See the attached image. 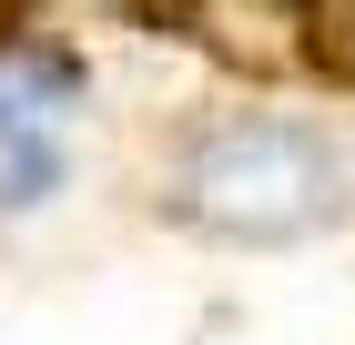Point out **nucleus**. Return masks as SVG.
<instances>
[{
  "label": "nucleus",
  "instance_id": "nucleus-2",
  "mask_svg": "<svg viewBox=\"0 0 355 345\" xmlns=\"http://www.w3.org/2000/svg\"><path fill=\"white\" fill-rule=\"evenodd\" d=\"M61 173H71V153H61V133H10L0 142V203L31 213V203H51Z\"/></svg>",
  "mask_w": 355,
  "mask_h": 345
},
{
  "label": "nucleus",
  "instance_id": "nucleus-1",
  "mask_svg": "<svg viewBox=\"0 0 355 345\" xmlns=\"http://www.w3.org/2000/svg\"><path fill=\"white\" fill-rule=\"evenodd\" d=\"M193 213H214V224H244V234H284V224H315L335 203V153L325 133H304V122H234L193 153L183 173Z\"/></svg>",
  "mask_w": 355,
  "mask_h": 345
}]
</instances>
